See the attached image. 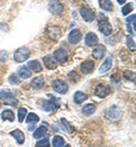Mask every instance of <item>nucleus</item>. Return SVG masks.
I'll list each match as a JSON object with an SVG mask.
<instances>
[{"label":"nucleus","instance_id":"nucleus-1","mask_svg":"<svg viewBox=\"0 0 136 147\" xmlns=\"http://www.w3.org/2000/svg\"><path fill=\"white\" fill-rule=\"evenodd\" d=\"M30 55H31V51L27 48H20L14 53V60L20 63V62L26 61L30 58Z\"/></svg>","mask_w":136,"mask_h":147},{"label":"nucleus","instance_id":"nucleus-2","mask_svg":"<svg viewBox=\"0 0 136 147\" xmlns=\"http://www.w3.org/2000/svg\"><path fill=\"white\" fill-rule=\"evenodd\" d=\"M102 17V16H101ZM97 26H99V30H100V32L103 34V35H110L111 33H112V26H111V24L109 23V20L107 19V17H102V18L99 20V24H97Z\"/></svg>","mask_w":136,"mask_h":147},{"label":"nucleus","instance_id":"nucleus-3","mask_svg":"<svg viewBox=\"0 0 136 147\" xmlns=\"http://www.w3.org/2000/svg\"><path fill=\"white\" fill-rule=\"evenodd\" d=\"M48 9L52 15H60L64 11V6L58 0H51L48 5Z\"/></svg>","mask_w":136,"mask_h":147},{"label":"nucleus","instance_id":"nucleus-4","mask_svg":"<svg viewBox=\"0 0 136 147\" xmlns=\"http://www.w3.org/2000/svg\"><path fill=\"white\" fill-rule=\"evenodd\" d=\"M106 115H107V118H108L109 120H111V121H118V120L121 118V111H120V109H119L118 107L114 105V107H110V108L108 109Z\"/></svg>","mask_w":136,"mask_h":147},{"label":"nucleus","instance_id":"nucleus-5","mask_svg":"<svg viewBox=\"0 0 136 147\" xmlns=\"http://www.w3.org/2000/svg\"><path fill=\"white\" fill-rule=\"evenodd\" d=\"M52 88L53 91L58 94H65V93L68 91V84L65 83L64 80H59L56 79L52 82Z\"/></svg>","mask_w":136,"mask_h":147},{"label":"nucleus","instance_id":"nucleus-6","mask_svg":"<svg viewBox=\"0 0 136 147\" xmlns=\"http://www.w3.org/2000/svg\"><path fill=\"white\" fill-rule=\"evenodd\" d=\"M79 14L84 18V20H86V22H93L94 18H95V11L93 9H91V8H87V7L81 8Z\"/></svg>","mask_w":136,"mask_h":147},{"label":"nucleus","instance_id":"nucleus-7","mask_svg":"<svg viewBox=\"0 0 136 147\" xmlns=\"http://www.w3.org/2000/svg\"><path fill=\"white\" fill-rule=\"evenodd\" d=\"M52 57L55 58V60L59 62V63H65L67 60H68V52L65 50V49H58L53 52Z\"/></svg>","mask_w":136,"mask_h":147},{"label":"nucleus","instance_id":"nucleus-8","mask_svg":"<svg viewBox=\"0 0 136 147\" xmlns=\"http://www.w3.org/2000/svg\"><path fill=\"white\" fill-rule=\"evenodd\" d=\"M42 109L44 111H56L60 107V102L58 100H53V101H44L42 100Z\"/></svg>","mask_w":136,"mask_h":147},{"label":"nucleus","instance_id":"nucleus-9","mask_svg":"<svg viewBox=\"0 0 136 147\" xmlns=\"http://www.w3.org/2000/svg\"><path fill=\"white\" fill-rule=\"evenodd\" d=\"M94 94L99 97H101V98L107 97L110 94V88H109V86H107L104 84H99L94 90Z\"/></svg>","mask_w":136,"mask_h":147},{"label":"nucleus","instance_id":"nucleus-10","mask_svg":"<svg viewBox=\"0 0 136 147\" xmlns=\"http://www.w3.org/2000/svg\"><path fill=\"white\" fill-rule=\"evenodd\" d=\"M43 65L49 70H53V69L57 68V61L55 60V58L52 55H45V57H43Z\"/></svg>","mask_w":136,"mask_h":147},{"label":"nucleus","instance_id":"nucleus-11","mask_svg":"<svg viewBox=\"0 0 136 147\" xmlns=\"http://www.w3.org/2000/svg\"><path fill=\"white\" fill-rule=\"evenodd\" d=\"M82 32L79 30H73L69 34H68V41L72 44H77L78 42L82 40Z\"/></svg>","mask_w":136,"mask_h":147},{"label":"nucleus","instance_id":"nucleus-12","mask_svg":"<svg viewBox=\"0 0 136 147\" xmlns=\"http://www.w3.org/2000/svg\"><path fill=\"white\" fill-rule=\"evenodd\" d=\"M111 67H112V58L109 55V57H107V58L104 59V61H103L102 65L100 66V68H99V74H104V73H107V71H109V70L111 69Z\"/></svg>","mask_w":136,"mask_h":147},{"label":"nucleus","instance_id":"nucleus-13","mask_svg":"<svg viewBox=\"0 0 136 147\" xmlns=\"http://www.w3.org/2000/svg\"><path fill=\"white\" fill-rule=\"evenodd\" d=\"M97 43H99V37L95 33L93 32H90L86 34V37H85V44L87 47H95Z\"/></svg>","mask_w":136,"mask_h":147},{"label":"nucleus","instance_id":"nucleus-14","mask_svg":"<svg viewBox=\"0 0 136 147\" xmlns=\"http://www.w3.org/2000/svg\"><path fill=\"white\" fill-rule=\"evenodd\" d=\"M94 70V62L92 60H86L81 65V71L83 74H91Z\"/></svg>","mask_w":136,"mask_h":147},{"label":"nucleus","instance_id":"nucleus-15","mask_svg":"<svg viewBox=\"0 0 136 147\" xmlns=\"http://www.w3.org/2000/svg\"><path fill=\"white\" fill-rule=\"evenodd\" d=\"M106 53V47L104 45H102V44H99L97 45L94 49H93V51H92V55H93V58L94 59H101L103 55Z\"/></svg>","mask_w":136,"mask_h":147},{"label":"nucleus","instance_id":"nucleus-16","mask_svg":"<svg viewBox=\"0 0 136 147\" xmlns=\"http://www.w3.org/2000/svg\"><path fill=\"white\" fill-rule=\"evenodd\" d=\"M27 68L31 71H34V73H41L42 71V65H41V62L38 61V60H31V61H28Z\"/></svg>","mask_w":136,"mask_h":147},{"label":"nucleus","instance_id":"nucleus-17","mask_svg":"<svg viewBox=\"0 0 136 147\" xmlns=\"http://www.w3.org/2000/svg\"><path fill=\"white\" fill-rule=\"evenodd\" d=\"M17 75L18 77L22 78V79H27L32 76V71L27 68V66H22L18 68V71H17Z\"/></svg>","mask_w":136,"mask_h":147},{"label":"nucleus","instance_id":"nucleus-18","mask_svg":"<svg viewBox=\"0 0 136 147\" xmlns=\"http://www.w3.org/2000/svg\"><path fill=\"white\" fill-rule=\"evenodd\" d=\"M135 18L136 15L133 14L132 16H129L128 18L126 19V25H127V30L129 33H135Z\"/></svg>","mask_w":136,"mask_h":147},{"label":"nucleus","instance_id":"nucleus-19","mask_svg":"<svg viewBox=\"0 0 136 147\" xmlns=\"http://www.w3.org/2000/svg\"><path fill=\"white\" fill-rule=\"evenodd\" d=\"M48 34L52 40H58L60 35H61V31L58 26H51L48 28Z\"/></svg>","mask_w":136,"mask_h":147},{"label":"nucleus","instance_id":"nucleus-20","mask_svg":"<svg viewBox=\"0 0 136 147\" xmlns=\"http://www.w3.org/2000/svg\"><path fill=\"white\" fill-rule=\"evenodd\" d=\"M95 110H97L95 105L89 103V104H85V105L82 108V113H83L84 115H86V117H90V115H92V114L95 112Z\"/></svg>","mask_w":136,"mask_h":147},{"label":"nucleus","instance_id":"nucleus-21","mask_svg":"<svg viewBox=\"0 0 136 147\" xmlns=\"http://www.w3.org/2000/svg\"><path fill=\"white\" fill-rule=\"evenodd\" d=\"M43 85H44V79H43L42 77H35V78H33L32 82H31V86H32V88H34V90H40V88H42Z\"/></svg>","mask_w":136,"mask_h":147},{"label":"nucleus","instance_id":"nucleus-22","mask_svg":"<svg viewBox=\"0 0 136 147\" xmlns=\"http://www.w3.org/2000/svg\"><path fill=\"white\" fill-rule=\"evenodd\" d=\"M10 135L16 139V142L18 144H23L25 142V136H24L23 131H20V130H14V131L10 132Z\"/></svg>","mask_w":136,"mask_h":147},{"label":"nucleus","instance_id":"nucleus-23","mask_svg":"<svg viewBox=\"0 0 136 147\" xmlns=\"http://www.w3.org/2000/svg\"><path fill=\"white\" fill-rule=\"evenodd\" d=\"M100 7L103 9V10H107V11H111L114 9V5L110 0H100Z\"/></svg>","mask_w":136,"mask_h":147},{"label":"nucleus","instance_id":"nucleus-24","mask_svg":"<svg viewBox=\"0 0 136 147\" xmlns=\"http://www.w3.org/2000/svg\"><path fill=\"white\" fill-rule=\"evenodd\" d=\"M86 98H87V95L85 94V93L81 92V91H78L74 94V101H75V103H83L84 101H86Z\"/></svg>","mask_w":136,"mask_h":147},{"label":"nucleus","instance_id":"nucleus-25","mask_svg":"<svg viewBox=\"0 0 136 147\" xmlns=\"http://www.w3.org/2000/svg\"><path fill=\"white\" fill-rule=\"evenodd\" d=\"M1 118L3 120H8L10 122H13L15 120V115H14V112L12 110H5L1 113Z\"/></svg>","mask_w":136,"mask_h":147},{"label":"nucleus","instance_id":"nucleus-26","mask_svg":"<svg viewBox=\"0 0 136 147\" xmlns=\"http://www.w3.org/2000/svg\"><path fill=\"white\" fill-rule=\"evenodd\" d=\"M47 131H48V128L45 126H40L39 128L33 132V137L34 138H41L47 134Z\"/></svg>","mask_w":136,"mask_h":147},{"label":"nucleus","instance_id":"nucleus-27","mask_svg":"<svg viewBox=\"0 0 136 147\" xmlns=\"http://www.w3.org/2000/svg\"><path fill=\"white\" fill-rule=\"evenodd\" d=\"M65 145V140L61 136H55L52 139V146L53 147H62Z\"/></svg>","mask_w":136,"mask_h":147},{"label":"nucleus","instance_id":"nucleus-28","mask_svg":"<svg viewBox=\"0 0 136 147\" xmlns=\"http://www.w3.org/2000/svg\"><path fill=\"white\" fill-rule=\"evenodd\" d=\"M122 76H124V78H126L127 80L135 83V77H136L135 71H132V70H125V71L122 73Z\"/></svg>","mask_w":136,"mask_h":147},{"label":"nucleus","instance_id":"nucleus-29","mask_svg":"<svg viewBox=\"0 0 136 147\" xmlns=\"http://www.w3.org/2000/svg\"><path fill=\"white\" fill-rule=\"evenodd\" d=\"M25 119H26L27 123H35V122L39 121L40 118L38 117V114H35V113H30V114H26Z\"/></svg>","mask_w":136,"mask_h":147},{"label":"nucleus","instance_id":"nucleus-30","mask_svg":"<svg viewBox=\"0 0 136 147\" xmlns=\"http://www.w3.org/2000/svg\"><path fill=\"white\" fill-rule=\"evenodd\" d=\"M8 82L13 85H18L20 83V78L18 77L17 74H12L9 77H8Z\"/></svg>","mask_w":136,"mask_h":147},{"label":"nucleus","instance_id":"nucleus-31","mask_svg":"<svg viewBox=\"0 0 136 147\" xmlns=\"http://www.w3.org/2000/svg\"><path fill=\"white\" fill-rule=\"evenodd\" d=\"M15 95L16 94L13 92H5V91H2V92H0V98L3 100V101H6L8 98H14Z\"/></svg>","mask_w":136,"mask_h":147},{"label":"nucleus","instance_id":"nucleus-32","mask_svg":"<svg viewBox=\"0 0 136 147\" xmlns=\"http://www.w3.org/2000/svg\"><path fill=\"white\" fill-rule=\"evenodd\" d=\"M35 147H50V143H49V139L45 137L43 139L39 140L37 144H35Z\"/></svg>","mask_w":136,"mask_h":147},{"label":"nucleus","instance_id":"nucleus-33","mask_svg":"<svg viewBox=\"0 0 136 147\" xmlns=\"http://www.w3.org/2000/svg\"><path fill=\"white\" fill-rule=\"evenodd\" d=\"M26 114H27V110L25 108H20L18 109V121L20 122H23V120L25 119Z\"/></svg>","mask_w":136,"mask_h":147},{"label":"nucleus","instance_id":"nucleus-34","mask_svg":"<svg viewBox=\"0 0 136 147\" xmlns=\"http://www.w3.org/2000/svg\"><path fill=\"white\" fill-rule=\"evenodd\" d=\"M132 10H133V5H132V3H126V5L122 7L121 13H122V15H128Z\"/></svg>","mask_w":136,"mask_h":147},{"label":"nucleus","instance_id":"nucleus-35","mask_svg":"<svg viewBox=\"0 0 136 147\" xmlns=\"http://www.w3.org/2000/svg\"><path fill=\"white\" fill-rule=\"evenodd\" d=\"M126 42H127V47L129 48V50L132 51H135V41L132 38V36H127L126 38Z\"/></svg>","mask_w":136,"mask_h":147},{"label":"nucleus","instance_id":"nucleus-36","mask_svg":"<svg viewBox=\"0 0 136 147\" xmlns=\"http://www.w3.org/2000/svg\"><path fill=\"white\" fill-rule=\"evenodd\" d=\"M61 123L65 126V128H66V131H68V132H73L74 131V128H73V126L69 123V122H67L66 121V119H61Z\"/></svg>","mask_w":136,"mask_h":147},{"label":"nucleus","instance_id":"nucleus-37","mask_svg":"<svg viewBox=\"0 0 136 147\" xmlns=\"http://www.w3.org/2000/svg\"><path fill=\"white\" fill-rule=\"evenodd\" d=\"M68 79L72 80V82H77L78 79H79V76L75 71H70V73L68 74Z\"/></svg>","mask_w":136,"mask_h":147},{"label":"nucleus","instance_id":"nucleus-38","mask_svg":"<svg viewBox=\"0 0 136 147\" xmlns=\"http://www.w3.org/2000/svg\"><path fill=\"white\" fill-rule=\"evenodd\" d=\"M7 59H8V53H7V51L1 50V51H0V62H5Z\"/></svg>","mask_w":136,"mask_h":147},{"label":"nucleus","instance_id":"nucleus-39","mask_svg":"<svg viewBox=\"0 0 136 147\" xmlns=\"http://www.w3.org/2000/svg\"><path fill=\"white\" fill-rule=\"evenodd\" d=\"M111 80H112L114 83H119V80H120V75H118V74L112 75V76H111Z\"/></svg>","mask_w":136,"mask_h":147},{"label":"nucleus","instance_id":"nucleus-40","mask_svg":"<svg viewBox=\"0 0 136 147\" xmlns=\"http://www.w3.org/2000/svg\"><path fill=\"white\" fill-rule=\"evenodd\" d=\"M117 1H118L119 5H124V3L126 2V0H117Z\"/></svg>","mask_w":136,"mask_h":147},{"label":"nucleus","instance_id":"nucleus-41","mask_svg":"<svg viewBox=\"0 0 136 147\" xmlns=\"http://www.w3.org/2000/svg\"><path fill=\"white\" fill-rule=\"evenodd\" d=\"M65 147H72V146H69V145H67V146H65Z\"/></svg>","mask_w":136,"mask_h":147}]
</instances>
